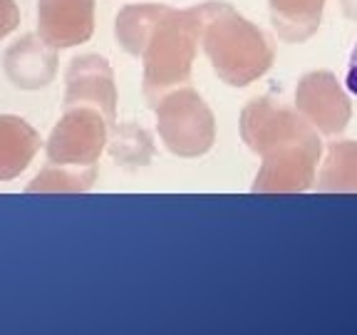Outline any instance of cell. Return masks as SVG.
Segmentation results:
<instances>
[{
    "label": "cell",
    "mask_w": 357,
    "mask_h": 335,
    "mask_svg": "<svg viewBox=\"0 0 357 335\" xmlns=\"http://www.w3.org/2000/svg\"><path fill=\"white\" fill-rule=\"evenodd\" d=\"M345 87L350 90V94L357 97V43L350 52V60H347V74H345Z\"/></svg>",
    "instance_id": "1"
}]
</instances>
